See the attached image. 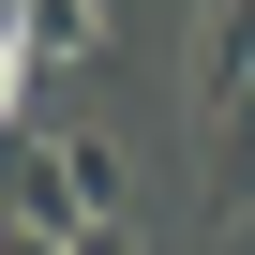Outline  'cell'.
<instances>
[{
  "instance_id": "3",
  "label": "cell",
  "mask_w": 255,
  "mask_h": 255,
  "mask_svg": "<svg viewBox=\"0 0 255 255\" xmlns=\"http://www.w3.org/2000/svg\"><path fill=\"white\" fill-rule=\"evenodd\" d=\"M210 180H225V210H255V90L225 105V165H210Z\"/></svg>"
},
{
  "instance_id": "1",
  "label": "cell",
  "mask_w": 255,
  "mask_h": 255,
  "mask_svg": "<svg viewBox=\"0 0 255 255\" xmlns=\"http://www.w3.org/2000/svg\"><path fill=\"white\" fill-rule=\"evenodd\" d=\"M15 225H30V240H60V225H90V195H75V150H45V135H15Z\"/></svg>"
},
{
  "instance_id": "2",
  "label": "cell",
  "mask_w": 255,
  "mask_h": 255,
  "mask_svg": "<svg viewBox=\"0 0 255 255\" xmlns=\"http://www.w3.org/2000/svg\"><path fill=\"white\" fill-rule=\"evenodd\" d=\"M90 45V0H15V60H0V75H15V105L45 90V60H75Z\"/></svg>"
}]
</instances>
